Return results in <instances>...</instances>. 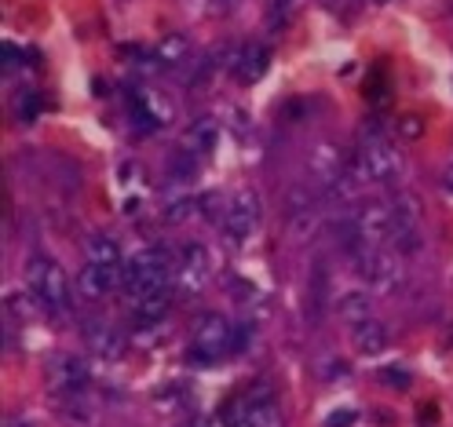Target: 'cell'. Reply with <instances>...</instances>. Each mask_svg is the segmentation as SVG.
Masks as SVG:
<instances>
[{
	"label": "cell",
	"mask_w": 453,
	"mask_h": 427,
	"mask_svg": "<svg viewBox=\"0 0 453 427\" xmlns=\"http://www.w3.org/2000/svg\"><path fill=\"white\" fill-rule=\"evenodd\" d=\"M194 209H197V202H194L190 194L168 197V202H165V219H168V223H183V219H190V216H194Z\"/></svg>",
	"instance_id": "44dd1931"
},
{
	"label": "cell",
	"mask_w": 453,
	"mask_h": 427,
	"mask_svg": "<svg viewBox=\"0 0 453 427\" xmlns=\"http://www.w3.org/2000/svg\"><path fill=\"white\" fill-rule=\"evenodd\" d=\"M26 285H30V296L48 307L51 315H70L73 310V296H70V281L63 274V267L48 260V255H34L30 263H26Z\"/></svg>",
	"instance_id": "6da1fadb"
},
{
	"label": "cell",
	"mask_w": 453,
	"mask_h": 427,
	"mask_svg": "<svg viewBox=\"0 0 453 427\" xmlns=\"http://www.w3.org/2000/svg\"><path fill=\"white\" fill-rule=\"evenodd\" d=\"M176 274L183 278L187 289H197V285H202V281L209 278V252H205L202 245H183Z\"/></svg>",
	"instance_id": "4fadbf2b"
},
{
	"label": "cell",
	"mask_w": 453,
	"mask_h": 427,
	"mask_svg": "<svg viewBox=\"0 0 453 427\" xmlns=\"http://www.w3.org/2000/svg\"><path fill=\"white\" fill-rule=\"evenodd\" d=\"M388 212H391L395 226H420V219H424L420 197L413 190H395L391 202H388Z\"/></svg>",
	"instance_id": "5bb4252c"
},
{
	"label": "cell",
	"mask_w": 453,
	"mask_h": 427,
	"mask_svg": "<svg viewBox=\"0 0 453 427\" xmlns=\"http://www.w3.org/2000/svg\"><path fill=\"white\" fill-rule=\"evenodd\" d=\"M260 219H264L260 194L257 190H238L231 202H226V212H223V234H226V241L245 245L252 234H257Z\"/></svg>",
	"instance_id": "5b68a950"
},
{
	"label": "cell",
	"mask_w": 453,
	"mask_h": 427,
	"mask_svg": "<svg viewBox=\"0 0 453 427\" xmlns=\"http://www.w3.org/2000/svg\"><path fill=\"white\" fill-rule=\"evenodd\" d=\"M420 132H424V121H420V118H403V121H399V135H403V139H417Z\"/></svg>",
	"instance_id": "83f0119b"
},
{
	"label": "cell",
	"mask_w": 453,
	"mask_h": 427,
	"mask_svg": "<svg viewBox=\"0 0 453 427\" xmlns=\"http://www.w3.org/2000/svg\"><path fill=\"white\" fill-rule=\"evenodd\" d=\"M336 310H340V315H344L348 322L358 325V322H365V318H373V300L355 289V293H344V296H340Z\"/></svg>",
	"instance_id": "ac0fdd59"
},
{
	"label": "cell",
	"mask_w": 453,
	"mask_h": 427,
	"mask_svg": "<svg viewBox=\"0 0 453 427\" xmlns=\"http://www.w3.org/2000/svg\"><path fill=\"white\" fill-rule=\"evenodd\" d=\"M380 380H388V387H395V391H406L410 387V373H406V369H384Z\"/></svg>",
	"instance_id": "d4e9b609"
},
{
	"label": "cell",
	"mask_w": 453,
	"mask_h": 427,
	"mask_svg": "<svg viewBox=\"0 0 453 427\" xmlns=\"http://www.w3.org/2000/svg\"><path fill=\"white\" fill-rule=\"evenodd\" d=\"M8 310H12V315H34V303L30 300H26L22 293H8Z\"/></svg>",
	"instance_id": "484cf974"
},
{
	"label": "cell",
	"mask_w": 453,
	"mask_h": 427,
	"mask_svg": "<svg viewBox=\"0 0 453 427\" xmlns=\"http://www.w3.org/2000/svg\"><path fill=\"white\" fill-rule=\"evenodd\" d=\"M267 63H271V51L264 44H242L238 59H234V77L242 84H257L267 73Z\"/></svg>",
	"instance_id": "8fae6325"
},
{
	"label": "cell",
	"mask_w": 453,
	"mask_h": 427,
	"mask_svg": "<svg viewBox=\"0 0 453 427\" xmlns=\"http://www.w3.org/2000/svg\"><path fill=\"white\" fill-rule=\"evenodd\" d=\"M176 260H173V252L154 245V248H143V252H135L132 260L125 263V289L132 296L139 293H150V289H165L168 278L176 274Z\"/></svg>",
	"instance_id": "3957f363"
},
{
	"label": "cell",
	"mask_w": 453,
	"mask_h": 427,
	"mask_svg": "<svg viewBox=\"0 0 453 427\" xmlns=\"http://www.w3.org/2000/svg\"><path fill=\"white\" fill-rule=\"evenodd\" d=\"M286 219H289V234H293L296 241H303V238L315 234V226H319V209L296 212V216H286Z\"/></svg>",
	"instance_id": "603a6c76"
},
{
	"label": "cell",
	"mask_w": 453,
	"mask_h": 427,
	"mask_svg": "<svg viewBox=\"0 0 453 427\" xmlns=\"http://www.w3.org/2000/svg\"><path fill=\"white\" fill-rule=\"evenodd\" d=\"M216 135H219V128H216L212 118H197V121L187 128V135H183V147L194 150V154H205V150L216 147Z\"/></svg>",
	"instance_id": "9a60e30c"
},
{
	"label": "cell",
	"mask_w": 453,
	"mask_h": 427,
	"mask_svg": "<svg viewBox=\"0 0 453 427\" xmlns=\"http://www.w3.org/2000/svg\"><path fill=\"white\" fill-rule=\"evenodd\" d=\"M121 285H125V263H88L81 271L77 289L84 300H103L113 289H121Z\"/></svg>",
	"instance_id": "52a82bcc"
},
{
	"label": "cell",
	"mask_w": 453,
	"mask_h": 427,
	"mask_svg": "<svg viewBox=\"0 0 453 427\" xmlns=\"http://www.w3.org/2000/svg\"><path fill=\"white\" fill-rule=\"evenodd\" d=\"M351 219H355V231L362 234V241H370V245H384L388 238H395V219H391L388 205L351 209Z\"/></svg>",
	"instance_id": "ba28073f"
},
{
	"label": "cell",
	"mask_w": 453,
	"mask_h": 427,
	"mask_svg": "<svg viewBox=\"0 0 453 427\" xmlns=\"http://www.w3.org/2000/svg\"><path fill=\"white\" fill-rule=\"evenodd\" d=\"M84 260L88 263H121V248L110 234H92L84 241Z\"/></svg>",
	"instance_id": "e0dca14e"
},
{
	"label": "cell",
	"mask_w": 453,
	"mask_h": 427,
	"mask_svg": "<svg viewBox=\"0 0 453 427\" xmlns=\"http://www.w3.org/2000/svg\"><path fill=\"white\" fill-rule=\"evenodd\" d=\"M395 248H399L403 255H413L424 248V234L420 226H395Z\"/></svg>",
	"instance_id": "7402d4cb"
},
{
	"label": "cell",
	"mask_w": 453,
	"mask_h": 427,
	"mask_svg": "<svg viewBox=\"0 0 453 427\" xmlns=\"http://www.w3.org/2000/svg\"><path fill=\"white\" fill-rule=\"evenodd\" d=\"M165 176H168V183H176V187H183V183H190L194 176H197V154L194 150H176L173 157L165 161Z\"/></svg>",
	"instance_id": "2e32d148"
},
{
	"label": "cell",
	"mask_w": 453,
	"mask_h": 427,
	"mask_svg": "<svg viewBox=\"0 0 453 427\" xmlns=\"http://www.w3.org/2000/svg\"><path fill=\"white\" fill-rule=\"evenodd\" d=\"M315 209V190L311 187H293L286 194V216H296V212H311Z\"/></svg>",
	"instance_id": "cb8c5ba5"
},
{
	"label": "cell",
	"mask_w": 453,
	"mask_h": 427,
	"mask_svg": "<svg viewBox=\"0 0 453 427\" xmlns=\"http://www.w3.org/2000/svg\"><path fill=\"white\" fill-rule=\"evenodd\" d=\"M84 344H88V351L99 358H121L128 339L118 325H106V322L92 318V322H84Z\"/></svg>",
	"instance_id": "9c48e42d"
},
{
	"label": "cell",
	"mask_w": 453,
	"mask_h": 427,
	"mask_svg": "<svg viewBox=\"0 0 453 427\" xmlns=\"http://www.w3.org/2000/svg\"><path fill=\"white\" fill-rule=\"evenodd\" d=\"M187 55H190V41L180 37V34H173L168 41H161V48H157V59L168 63V66H183Z\"/></svg>",
	"instance_id": "d6986e66"
},
{
	"label": "cell",
	"mask_w": 453,
	"mask_h": 427,
	"mask_svg": "<svg viewBox=\"0 0 453 427\" xmlns=\"http://www.w3.org/2000/svg\"><path fill=\"white\" fill-rule=\"evenodd\" d=\"M355 423V409H336L333 416H326L322 427H351Z\"/></svg>",
	"instance_id": "4316f807"
},
{
	"label": "cell",
	"mask_w": 453,
	"mask_h": 427,
	"mask_svg": "<svg viewBox=\"0 0 453 427\" xmlns=\"http://www.w3.org/2000/svg\"><path fill=\"white\" fill-rule=\"evenodd\" d=\"M168 307H173V293H168V285H165V289H150V293L132 296L128 315H132V322L139 329H150L168 315Z\"/></svg>",
	"instance_id": "30bf717a"
},
{
	"label": "cell",
	"mask_w": 453,
	"mask_h": 427,
	"mask_svg": "<svg viewBox=\"0 0 453 427\" xmlns=\"http://www.w3.org/2000/svg\"><path fill=\"white\" fill-rule=\"evenodd\" d=\"M88 380H92L88 362H84L81 355H55L51 365H48V384L59 394H81L84 387H88Z\"/></svg>",
	"instance_id": "8992f818"
},
{
	"label": "cell",
	"mask_w": 453,
	"mask_h": 427,
	"mask_svg": "<svg viewBox=\"0 0 453 427\" xmlns=\"http://www.w3.org/2000/svg\"><path fill=\"white\" fill-rule=\"evenodd\" d=\"M231 332H234V322H226L223 315H205L194 329V339L187 347V362L197 369H209L223 355L231 358Z\"/></svg>",
	"instance_id": "277c9868"
},
{
	"label": "cell",
	"mask_w": 453,
	"mask_h": 427,
	"mask_svg": "<svg viewBox=\"0 0 453 427\" xmlns=\"http://www.w3.org/2000/svg\"><path fill=\"white\" fill-rule=\"evenodd\" d=\"M388 325L384 322H377V318H365V322H358L355 325V332H351V344H355V351L358 355H365V358H373V355H384V347H388Z\"/></svg>",
	"instance_id": "7c38bea8"
},
{
	"label": "cell",
	"mask_w": 453,
	"mask_h": 427,
	"mask_svg": "<svg viewBox=\"0 0 453 427\" xmlns=\"http://www.w3.org/2000/svg\"><path fill=\"white\" fill-rule=\"evenodd\" d=\"M446 187H449V190H453V168H449V176H446Z\"/></svg>",
	"instance_id": "f546056e"
},
{
	"label": "cell",
	"mask_w": 453,
	"mask_h": 427,
	"mask_svg": "<svg viewBox=\"0 0 453 427\" xmlns=\"http://www.w3.org/2000/svg\"><path fill=\"white\" fill-rule=\"evenodd\" d=\"M348 168L362 183H391V179H399V172H403V157L380 132H373V135L362 139V147L355 150Z\"/></svg>",
	"instance_id": "7a4b0ae2"
},
{
	"label": "cell",
	"mask_w": 453,
	"mask_h": 427,
	"mask_svg": "<svg viewBox=\"0 0 453 427\" xmlns=\"http://www.w3.org/2000/svg\"><path fill=\"white\" fill-rule=\"evenodd\" d=\"M8 427H30V423H19V420H8Z\"/></svg>",
	"instance_id": "f1b7e54d"
},
{
	"label": "cell",
	"mask_w": 453,
	"mask_h": 427,
	"mask_svg": "<svg viewBox=\"0 0 453 427\" xmlns=\"http://www.w3.org/2000/svg\"><path fill=\"white\" fill-rule=\"evenodd\" d=\"M63 409H66V413H63V420H66V423H73V427H77V423H81V427H92V423H96L92 406H88V402H81V394H70V402H66Z\"/></svg>",
	"instance_id": "ffe728a7"
}]
</instances>
